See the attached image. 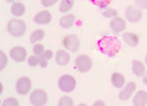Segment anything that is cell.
<instances>
[{
	"instance_id": "cell-1",
	"label": "cell",
	"mask_w": 147,
	"mask_h": 106,
	"mask_svg": "<svg viewBox=\"0 0 147 106\" xmlns=\"http://www.w3.org/2000/svg\"><path fill=\"white\" fill-rule=\"evenodd\" d=\"M98 48L105 55L113 57L121 51L122 42L117 37L111 36V35H105V36H102L101 38H99Z\"/></svg>"
},
{
	"instance_id": "cell-2",
	"label": "cell",
	"mask_w": 147,
	"mask_h": 106,
	"mask_svg": "<svg viewBox=\"0 0 147 106\" xmlns=\"http://www.w3.org/2000/svg\"><path fill=\"white\" fill-rule=\"evenodd\" d=\"M27 25L26 22L21 19H12L7 24V32L12 36L21 37L26 34Z\"/></svg>"
},
{
	"instance_id": "cell-3",
	"label": "cell",
	"mask_w": 147,
	"mask_h": 106,
	"mask_svg": "<svg viewBox=\"0 0 147 106\" xmlns=\"http://www.w3.org/2000/svg\"><path fill=\"white\" fill-rule=\"evenodd\" d=\"M58 86L63 92H72L76 89L77 86V82L73 76L70 75H63L60 77L58 81Z\"/></svg>"
},
{
	"instance_id": "cell-4",
	"label": "cell",
	"mask_w": 147,
	"mask_h": 106,
	"mask_svg": "<svg viewBox=\"0 0 147 106\" xmlns=\"http://www.w3.org/2000/svg\"><path fill=\"white\" fill-rule=\"evenodd\" d=\"M30 103L34 106H43L48 101V94L44 89L36 88L30 94Z\"/></svg>"
},
{
	"instance_id": "cell-5",
	"label": "cell",
	"mask_w": 147,
	"mask_h": 106,
	"mask_svg": "<svg viewBox=\"0 0 147 106\" xmlns=\"http://www.w3.org/2000/svg\"><path fill=\"white\" fill-rule=\"evenodd\" d=\"M92 65H93V63H92L91 58L88 55L82 54L76 58V67L78 68V70L80 73H87L88 71H90Z\"/></svg>"
},
{
	"instance_id": "cell-6",
	"label": "cell",
	"mask_w": 147,
	"mask_h": 106,
	"mask_svg": "<svg viewBox=\"0 0 147 106\" xmlns=\"http://www.w3.org/2000/svg\"><path fill=\"white\" fill-rule=\"evenodd\" d=\"M63 45L67 50L71 51V52H76V51L79 50L80 45L79 36L74 34L67 35L63 39Z\"/></svg>"
},
{
	"instance_id": "cell-7",
	"label": "cell",
	"mask_w": 147,
	"mask_h": 106,
	"mask_svg": "<svg viewBox=\"0 0 147 106\" xmlns=\"http://www.w3.org/2000/svg\"><path fill=\"white\" fill-rule=\"evenodd\" d=\"M142 11L141 9H139L138 7H134V6H129L125 9V17L129 22L130 23H138L139 21L142 19Z\"/></svg>"
},
{
	"instance_id": "cell-8",
	"label": "cell",
	"mask_w": 147,
	"mask_h": 106,
	"mask_svg": "<svg viewBox=\"0 0 147 106\" xmlns=\"http://www.w3.org/2000/svg\"><path fill=\"white\" fill-rule=\"evenodd\" d=\"M32 88V81L28 77H21L16 82V90L21 95H26Z\"/></svg>"
},
{
	"instance_id": "cell-9",
	"label": "cell",
	"mask_w": 147,
	"mask_h": 106,
	"mask_svg": "<svg viewBox=\"0 0 147 106\" xmlns=\"http://www.w3.org/2000/svg\"><path fill=\"white\" fill-rule=\"evenodd\" d=\"M9 55L16 62H24L27 58L28 52L22 46H15L10 49Z\"/></svg>"
},
{
	"instance_id": "cell-10",
	"label": "cell",
	"mask_w": 147,
	"mask_h": 106,
	"mask_svg": "<svg viewBox=\"0 0 147 106\" xmlns=\"http://www.w3.org/2000/svg\"><path fill=\"white\" fill-rule=\"evenodd\" d=\"M136 89V84L134 82H129L127 84H125L124 88L120 91L119 98L121 100H129L131 95L134 93Z\"/></svg>"
},
{
	"instance_id": "cell-11",
	"label": "cell",
	"mask_w": 147,
	"mask_h": 106,
	"mask_svg": "<svg viewBox=\"0 0 147 106\" xmlns=\"http://www.w3.org/2000/svg\"><path fill=\"white\" fill-rule=\"evenodd\" d=\"M110 28L113 32H124L127 28V23L123 18L121 17H115L111 20L110 22Z\"/></svg>"
},
{
	"instance_id": "cell-12",
	"label": "cell",
	"mask_w": 147,
	"mask_h": 106,
	"mask_svg": "<svg viewBox=\"0 0 147 106\" xmlns=\"http://www.w3.org/2000/svg\"><path fill=\"white\" fill-rule=\"evenodd\" d=\"M51 20H52V15L50 12L47 10L38 12L34 17V23L38 24V25H47V24L51 22Z\"/></svg>"
},
{
	"instance_id": "cell-13",
	"label": "cell",
	"mask_w": 147,
	"mask_h": 106,
	"mask_svg": "<svg viewBox=\"0 0 147 106\" xmlns=\"http://www.w3.org/2000/svg\"><path fill=\"white\" fill-rule=\"evenodd\" d=\"M55 60H56V63L59 66H66V65H68L71 61L70 54H69L67 50L60 49V50H58L56 52Z\"/></svg>"
},
{
	"instance_id": "cell-14",
	"label": "cell",
	"mask_w": 147,
	"mask_h": 106,
	"mask_svg": "<svg viewBox=\"0 0 147 106\" xmlns=\"http://www.w3.org/2000/svg\"><path fill=\"white\" fill-rule=\"evenodd\" d=\"M123 39L127 45L131 47H136L139 43V36L136 34H134V32H124L123 34Z\"/></svg>"
},
{
	"instance_id": "cell-15",
	"label": "cell",
	"mask_w": 147,
	"mask_h": 106,
	"mask_svg": "<svg viewBox=\"0 0 147 106\" xmlns=\"http://www.w3.org/2000/svg\"><path fill=\"white\" fill-rule=\"evenodd\" d=\"M131 70H132V73L137 77H143L144 74L146 73L145 65L139 60H132Z\"/></svg>"
},
{
	"instance_id": "cell-16",
	"label": "cell",
	"mask_w": 147,
	"mask_h": 106,
	"mask_svg": "<svg viewBox=\"0 0 147 106\" xmlns=\"http://www.w3.org/2000/svg\"><path fill=\"white\" fill-rule=\"evenodd\" d=\"M111 82L113 86L117 88H123L125 84V78L121 73H113L111 76Z\"/></svg>"
},
{
	"instance_id": "cell-17",
	"label": "cell",
	"mask_w": 147,
	"mask_h": 106,
	"mask_svg": "<svg viewBox=\"0 0 147 106\" xmlns=\"http://www.w3.org/2000/svg\"><path fill=\"white\" fill-rule=\"evenodd\" d=\"M75 21H76V17L74 14H67V15L61 17L60 21H59V24H60V26L63 29L68 30L73 27L74 24H75Z\"/></svg>"
},
{
	"instance_id": "cell-18",
	"label": "cell",
	"mask_w": 147,
	"mask_h": 106,
	"mask_svg": "<svg viewBox=\"0 0 147 106\" xmlns=\"http://www.w3.org/2000/svg\"><path fill=\"white\" fill-rule=\"evenodd\" d=\"M132 102L136 106H145L147 104V92L145 90H139L134 94Z\"/></svg>"
},
{
	"instance_id": "cell-19",
	"label": "cell",
	"mask_w": 147,
	"mask_h": 106,
	"mask_svg": "<svg viewBox=\"0 0 147 106\" xmlns=\"http://www.w3.org/2000/svg\"><path fill=\"white\" fill-rule=\"evenodd\" d=\"M11 13L16 17H21L26 13V7L21 2H14L11 6Z\"/></svg>"
},
{
	"instance_id": "cell-20",
	"label": "cell",
	"mask_w": 147,
	"mask_h": 106,
	"mask_svg": "<svg viewBox=\"0 0 147 106\" xmlns=\"http://www.w3.org/2000/svg\"><path fill=\"white\" fill-rule=\"evenodd\" d=\"M44 36H45V32H44L43 30H41V29L35 30L32 32V34H30V43H32V44L37 43L38 41H42V39L44 38Z\"/></svg>"
},
{
	"instance_id": "cell-21",
	"label": "cell",
	"mask_w": 147,
	"mask_h": 106,
	"mask_svg": "<svg viewBox=\"0 0 147 106\" xmlns=\"http://www.w3.org/2000/svg\"><path fill=\"white\" fill-rule=\"evenodd\" d=\"M74 3H75V0H62L59 7V11L64 14L68 13L73 8Z\"/></svg>"
},
{
	"instance_id": "cell-22",
	"label": "cell",
	"mask_w": 147,
	"mask_h": 106,
	"mask_svg": "<svg viewBox=\"0 0 147 106\" xmlns=\"http://www.w3.org/2000/svg\"><path fill=\"white\" fill-rule=\"evenodd\" d=\"M58 105L59 106H74L75 103H74V100L70 96L66 95L60 98V100H59V102H58Z\"/></svg>"
},
{
	"instance_id": "cell-23",
	"label": "cell",
	"mask_w": 147,
	"mask_h": 106,
	"mask_svg": "<svg viewBox=\"0 0 147 106\" xmlns=\"http://www.w3.org/2000/svg\"><path fill=\"white\" fill-rule=\"evenodd\" d=\"M8 64V56L3 50L0 51V70H4Z\"/></svg>"
},
{
	"instance_id": "cell-24",
	"label": "cell",
	"mask_w": 147,
	"mask_h": 106,
	"mask_svg": "<svg viewBox=\"0 0 147 106\" xmlns=\"http://www.w3.org/2000/svg\"><path fill=\"white\" fill-rule=\"evenodd\" d=\"M90 1L99 8H107L111 4L112 0H90Z\"/></svg>"
},
{
	"instance_id": "cell-25",
	"label": "cell",
	"mask_w": 147,
	"mask_h": 106,
	"mask_svg": "<svg viewBox=\"0 0 147 106\" xmlns=\"http://www.w3.org/2000/svg\"><path fill=\"white\" fill-rule=\"evenodd\" d=\"M32 51H34V55L41 56L42 54L44 53L45 49H44L43 44H41V43H35V44H34V47H32Z\"/></svg>"
},
{
	"instance_id": "cell-26",
	"label": "cell",
	"mask_w": 147,
	"mask_h": 106,
	"mask_svg": "<svg viewBox=\"0 0 147 106\" xmlns=\"http://www.w3.org/2000/svg\"><path fill=\"white\" fill-rule=\"evenodd\" d=\"M39 62H40V56L37 55H32L28 59V64L30 67H35V66L39 65Z\"/></svg>"
},
{
	"instance_id": "cell-27",
	"label": "cell",
	"mask_w": 147,
	"mask_h": 106,
	"mask_svg": "<svg viewBox=\"0 0 147 106\" xmlns=\"http://www.w3.org/2000/svg\"><path fill=\"white\" fill-rule=\"evenodd\" d=\"M2 106H19V102L14 97H7L1 103Z\"/></svg>"
},
{
	"instance_id": "cell-28",
	"label": "cell",
	"mask_w": 147,
	"mask_h": 106,
	"mask_svg": "<svg viewBox=\"0 0 147 106\" xmlns=\"http://www.w3.org/2000/svg\"><path fill=\"white\" fill-rule=\"evenodd\" d=\"M103 16L105 18H115L118 16V11L116 9H113V8H109V9H106L105 11H103Z\"/></svg>"
},
{
	"instance_id": "cell-29",
	"label": "cell",
	"mask_w": 147,
	"mask_h": 106,
	"mask_svg": "<svg viewBox=\"0 0 147 106\" xmlns=\"http://www.w3.org/2000/svg\"><path fill=\"white\" fill-rule=\"evenodd\" d=\"M59 0H40L41 2V5L43 7H50V6H53L58 2Z\"/></svg>"
},
{
	"instance_id": "cell-30",
	"label": "cell",
	"mask_w": 147,
	"mask_h": 106,
	"mask_svg": "<svg viewBox=\"0 0 147 106\" xmlns=\"http://www.w3.org/2000/svg\"><path fill=\"white\" fill-rule=\"evenodd\" d=\"M40 57H42L43 59H45V60L49 61V60H51V59L53 58V52H52L50 49H47V50L44 51V53L42 54Z\"/></svg>"
},
{
	"instance_id": "cell-31",
	"label": "cell",
	"mask_w": 147,
	"mask_h": 106,
	"mask_svg": "<svg viewBox=\"0 0 147 106\" xmlns=\"http://www.w3.org/2000/svg\"><path fill=\"white\" fill-rule=\"evenodd\" d=\"M139 9H147V0H134Z\"/></svg>"
},
{
	"instance_id": "cell-32",
	"label": "cell",
	"mask_w": 147,
	"mask_h": 106,
	"mask_svg": "<svg viewBox=\"0 0 147 106\" xmlns=\"http://www.w3.org/2000/svg\"><path fill=\"white\" fill-rule=\"evenodd\" d=\"M39 66L41 68H46L48 66V61L43 59L42 57H40V62H39Z\"/></svg>"
},
{
	"instance_id": "cell-33",
	"label": "cell",
	"mask_w": 147,
	"mask_h": 106,
	"mask_svg": "<svg viewBox=\"0 0 147 106\" xmlns=\"http://www.w3.org/2000/svg\"><path fill=\"white\" fill-rule=\"evenodd\" d=\"M93 105L94 106H105V103H104L103 101H101V100H97Z\"/></svg>"
},
{
	"instance_id": "cell-34",
	"label": "cell",
	"mask_w": 147,
	"mask_h": 106,
	"mask_svg": "<svg viewBox=\"0 0 147 106\" xmlns=\"http://www.w3.org/2000/svg\"><path fill=\"white\" fill-rule=\"evenodd\" d=\"M142 82H143V84H145V86H147V72L144 74L143 79H142Z\"/></svg>"
},
{
	"instance_id": "cell-35",
	"label": "cell",
	"mask_w": 147,
	"mask_h": 106,
	"mask_svg": "<svg viewBox=\"0 0 147 106\" xmlns=\"http://www.w3.org/2000/svg\"><path fill=\"white\" fill-rule=\"evenodd\" d=\"M2 91H3V84L0 82V95L2 94Z\"/></svg>"
},
{
	"instance_id": "cell-36",
	"label": "cell",
	"mask_w": 147,
	"mask_h": 106,
	"mask_svg": "<svg viewBox=\"0 0 147 106\" xmlns=\"http://www.w3.org/2000/svg\"><path fill=\"white\" fill-rule=\"evenodd\" d=\"M16 1H18V0H6V2H8V3H14Z\"/></svg>"
},
{
	"instance_id": "cell-37",
	"label": "cell",
	"mask_w": 147,
	"mask_h": 106,
	"mask_svg": "<svg viewBox=\"0 0 147 106\" xmlns=\"http://www.w3.org/2000/svg\"><path fill=\"white\" fill-rule=\"evenodd\" d=\"M145 63H146V65H147V54H146V56H145Z\"/></svg>"
}]
</instances>
